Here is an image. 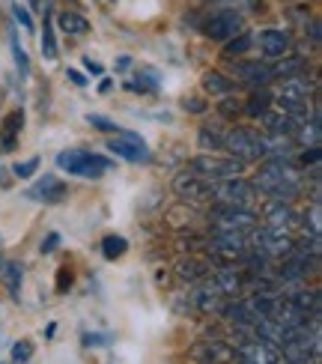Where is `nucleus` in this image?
Masks as SVG:
<instances>
[{
  "label": "nucleus",
  "mask_w": 322,
  "mask_h": 364,
  "mask_svg": "<svg viewBox=\"0 0 322 364\" xmlns=\"http://www.w3.org/2000/svg\"><path fill=\"white\" fill-rule=\"evenodd\" d=\"M301 186L304 179H301V171L293 164V159H266V164L259 168L254 179L257 194L269 197V200H286V203H293L301 194Z\"/></svg>",
  "instance_id": "1"
},
{
  "label": "nucleus",
  "mask_w": 322,
  "mask_h": 364,
  "mask_svg": "<svg viewBox=\"0 0 322 364\" xmlns=\"http://www.w3.org/2000/svg\"><path fill=\"white\" fill-rule=\"evenodd\" d=\"M57 168L63 173H69V176L99 179L114 168V161L107 156H102V153H90V149L75 146V149H63V153L57 156Z\"/></svg>",
  "instance_id": "2"
},
{
  "label": "nucleus",
  "mask_w": 322,
  "mask_h": 364,
  "mask_svg": "<svg viewBox=\"0 0 322 364\" xmlns=\"http://www.w3.org/2000/svg\"><path fill=\"white\" fill-rule=\"evenodd\" d=\"M224 149L233 159L239 161H263L266 159V144H263V134L257 129H248V126H236L224 134Z\"/></svg>",
  "instance_id": "3"
},
{
  "label": "nucleus",
  "mask_w": 322,
  "mask_h": 364,
  "mask_svg": "<svg viewBox=\"0 0 322 364\" xmlns=\"http://www.w3.org/2000/svg\"><path fill=\"white\" fill-rule=\"evenodd\" d=\"M188 171H194L197 176H203L209 182H221L230 176H242L245 171V161L233 159V156H218V153H203V156H194L188 161Z\"/></svg>",
  "instance_id": "4"
},
{
  "label": "nucleus",
  "mask_w": 322,
  "mask_h": 364,
  "mask_svg": "<svg viewBox=\"0 0 322 364\" xmlns=\"http://www.w3.org/2000/svg\"><path fill=\"white\" fill-rule=\"evenodd\" d=\"M257 188L254 182L242 179V176H230L215 182V191H212V200L215 203H224V206H242V209H254L257 206Z\"/></svg>",
  "instance_id": "5"
},
{
  "label": "nucleus",
  "mask_w": 322,
  "mask_h": 364,
  "mask_svg": "<svg viewBox=\"0 0 322 364\" xmlns=\"http://www.w3.org/2000/svg\"><path fill=\"white\" fill-rule=\"evenodd\" d=\"M251 248L257 251H263L269 260H278V257H289L296 248V239L289 236L286 230H278V227H254L251 230V242H248Z\"/></svg>",
  "instance_id": "6"
},
{
  "label": "nucleus",
  "mask_w": 322,
  "mask_h": 364,
  "mask_svg": "<svg viewBox=\"0 0 322 364\" xmlns=\"http://www.w3.org/2000/svg\"><path fill=\"white\" fill-rule=\"evenodd\" d=\"M209 221H212V230H227V233H251L257 227L254 209L224 206V203H215Z\"/></svg>",
  "instance_id": "7"
},
{
  "label": "nucleus",
  "mask_w": 322,
  "mask_h": 364,
  "mask_svg": "<svg viewBox=\"0 0 322 364\" xmlns=\"http://www.w3.org/2000/svg\"><path fill=\"white\" fill-rule=\"evenodd\" d=\"M107 153H114L117 159H126V161H132V164H146V161H152L149 146L144 144L141 134H134V132L114 134V138L107 141Z\"/></svg>",
  "instance_id": "8"
},
{
  "label": "nucleus",
  "mask_w": 322,
  "mask_h": 364,
  "mask_svg": "<svg viewBox=\"0 0 322 364\" xmlns=\"http://www.w3.org/2000/svg\"><path fill=\"white\" fill-rule=\"evenodd\" d=\"M173 191L179 200H188V203H206L212 200V191H215V182L197 176L194 171H182L173 179Z\"/></svg>",
  "instance_id": "9"
},
{
  "label": "nucleus",
  "mask_w": 322,
  "mask_h": 364,
  "mask_svg": "<svg viewBox=\"0 0 322 364\" xmlns=\"http://www.w3.org/2000/svg\"><path fill=\"white\" fill-rule=\"evenodd\" d=\"M242 27H245V24H242V12H236V9H221V12H215V15H209V18H206L203 33H206L209 39H215V42H227V39L239 36Z\"/></svg>",
  "instance_id": "10"
},
{
  "label": "nucleus",
  "mask_w": 322,
  "mask_h": 364,
  "mask_svg": "<svg viewBox=\"0 0 322 364\" xmlns=\"http://www.w3.org/2000/svg\"><path fill=\"white\" fill-rule=\"evenodd\" d=\"M206 248L221 257V260H242L245 251H248V239L245 233H227V230H215L212 239L206 242Z\"/></svg>",
  "instance_id": "11"
},
{
  "label": "nucleus",
  "mask_w": 322,
  "mask_h": 364,
  "mask_svg": "<svg viewBox=\"0 0 322 364\" xmlns=\"http://www.w3.org/2000/svg\"><path fill=\"white\" fill-rule=\"evenodd\" d=\"M239 355L248 364H281L284 361V353H281L278 343H269V341L257 338V335L239 346Z\"/></svg>",
  "instance_id": "12"
},
{
  "label": "nucleus",
  "mask_w": 322,
  "mask_h": 364,
  "mask_svg": "<svg viewBox=\"0 0 322 364\" xmlns=\"http://www.w3.org/2000/svg\"><path fill=\"white\" fill-rule=\"evenodd\" d=\"M236 81L239 84H248L251 90L257 87H269L274 81V72L269 63H263V60H239L236 63Z\"/></svg>",
  "instance_id": "13"
},
{
  "label": "nucleus",
  "mask_w": 322,
  "mask_h": 364,
  "mask_svg": "<svg viewBox=\"0 0 322 364\" xmlns=\"http://www.w3.org/2000/svg\"><path fill=\"white\" fill-rule=\"evenodd\" d=\"M257 45H259V51H263V57L269 60H281L286 54H293V36L286 33V30H259V36H257Z\"/></svg>",
  "instance_id": "14"
},
{
  "label": "nucleus",
  "mask_w": 322,
  "mask_h": 364,
  "mask_svg": "<svg viewBox=\"0 0 322 364\" xmlns=\"http://www.w3.org/2000/svg\"><path fill=\"white\" fill-rule=\"evenodd\" d=\"M263 215H266L269 227H278V230H286V233L301 224V215L293 209V203H286V200H266Z\"/></svg>",
  "instance_id": "15"
},
{
  "label": "nucleus",
  "mask_w": 322,
  "mask_h": 364,
  "mask_svg": "<svg viewBox=\"0 0 322 364\" xmlns=\"http://www.w3.org/2000/svg\"><path fill=\"white\" fill-rule=\"evenodd\" d=\"M66 191H69V188H66L54 173H45V176H39L24 194L30 197V200H36V203H60V200L66 197Z\"/></svg>",
  "instance_id": "16"
},
{
  "label": "nucleus",
  "mask_w": 322,
  "mask_h": 364,
  "mask_svg": "<svg viewBox=\"0 0 322 364\" xmlns=\"http://www.w3.org/2000/svg\"><path fill=\"white\" fill-rule=\"evenodd\" d=\"M191 355L197 361H203V364H230L236 358L233 353V346H227L221 341H209V343H200V346H194Z\"/></svg>",
  "instance_id": "17"
},
{
  "label": "nucleus",
  "mask_w": 322,
  "mask_h": 364,
  "mask_svg": "<svg viewBox=\"0 0 322 364\" xmlns=\"http://www.w3.org/2000/svg\"><path fill=\"white\" fill-rule=\"evenodd\" d=\"M21 129H24V111H12V114H6L4 126H0V149H4V153H12V149L18 146Z\"/></svg>",
  "instance_id": "18"
},
{
  "label": "nucleus",
  "mask_w": 322,
  "mask_h": 364,
  "mask_svg": "<svg viewBox=\"0 0 322 364\" xmlns=\"http://www.w3.org/2000/svg\"><path fill=\"white\" fill-rule=\"evenodd\" d=\"M259 119H263V126H266L269 134H296V129H299V119L289 117L286 111H272L269 108Z\"/></svg>",
  "instance_id": "19"
},
{
  "label": "nucleus",
  "mask_w": 322,
  "mask_h": 364,
  "mask_svg": "<svg viewBox=\"0 0 322 364\" xmlns=\"http://www.w3.org/2000/svg\"><path fill=\"white\" fill-rule=\"evenodd\" d=\"M57 27L63 30V33H69V36H84V33H90L87 15L75 12V9H63V12H60V15H57Z\"/></svg>",
  "instance_id": "20"
},
{
  "label": "nucleus",
  "mask_w": 322,
  "mask_h": 364,
  "mask_svg": "<svg viewBox=\"0 0 322 364\" xmlns=\"http://www.w3.org/2000/svg\"><path fill=\"white\" fill-rule=\"evenodd\" d=\"M272 102H274V96L269 93L266 87H257V90H251V96H248V102L242 105V114H248V117H254V119H259L269 108H272Z\"/></svg>",
  "instance_id": "21"
},
{
  "label": "nucleus",
  "mask_w": 322,
  "mask_h": 364,
  "mask_svg": "<svg viewBox=\"0 0 322 364\" xmlns=\"http://www.w3.org/2000/svg\"><path fill=\"white\" fill-rule=\"evenodd\" d=\"M60 54L57 48V33H54V18H51V9H45V18H42V60L54 63Z\"/></svg>",
  "instance_id": "22"
},
{
  "label": "nucleus",
  "mask_w": 322,
  "mask_h": 364,
  "mask_svg": "<svg viewBox=\"0 0 322 364\" xmlns=\"http://www.w3.org/2000/svg\"><path fill=\"white\" fill-rule=\"evenodd\" d=\"M200 84H203V90H206L209 96H218V99H221V96H230V93L236 90V81H233V78H227V75L215 72V69L203 75V81H200Z\"/></svg>",
  "instance_id": "23"
},
{
  "label": "nucleus",
  "mask_w": 322,
  "mask_h": 364,
  "mask_svg": "<svg viewBox=\"0 0 322 364\" xmlns=\"http://www.w3.org/2000/svg\"><path fill=\"white\" fill-rule=\"evenodd\" d=\"M212 284L218 287V293L227 299V296H236V293L242 290L245 281H242V275H239L236 269H218V272L212 275Z\"/></svg>",
  "instance_id": "24"
},
{
  "label": "nucleus",
  "mask_w": 322,
  "mask_h": 364,
  "mask_svg": "<svg viewBox=\"0 0 322 364\" xmlns=\"http://www.w3.org/2000/svg\"><path fill=\"white\" fill-rule=\"evenodd\" d=\"M224 129L221 126H203L197 132V144H200L203 153H221L224 149Z\"/></svg>",
  "instance_id": "25"
},
{
  "label": "nucleus",
  "mask_w": 322,
  "mask_h": 364,
  "mask_svg": "<svg viewBox=\"0 0 322 364\" xmlns=\"http://www.w3.org/2000/svg\"><path fill=\"white\" fill-rule=\"evenodd\" d=\"M0 278L6 281L9 296H12L15 301H18V299H21V281H24V269H21V263L6 260V263H4V269H0Z\"/></svg>",
  "instance_id": "26"
},
{
  "label": "nucleus",
  "mask_w": 322,
  "mask_h": 364,
  "mask_svg": "<svg viewBox=\"0 0 322 364\" xmlns=\"http://www.w3.org/2000/svg\"><path fill=\"white\" fill-rule=\"evenodd\" d=\"M176 275L182 281H188V284H200L209 278V266L200 263V260H179L176 263Z\"/></svg>",
  "instance_id": "27"
},
{
  "label": "nucleus",
  "mask_w": 322,
  "mask_h": 364,
  "mask_svg": "<svg viewBox=\"0 0 322 364\" xmlns=\"http://www.w3.org/2000/svg\"><path fill=\"white\" fill-rule=\"evenodd\" d=\"M9 48H12L15 69H18L21 78H27V75H30V57H27V51H24V45L18 42V33H15V30H9Z\"/></svg>",
  "instance_id": "28"
},
{
  "label": "nucleus",
  "mask_w": 322,
  "mask_h": 364,
  "mask_svg": "<svg viewBox=\"0 0 322 364\" xmlns=\"http://www.w3.org/2000/svg\"><path fill=\"white\" fill-rule=\"evenodd\" d=\"M274 72V78H289V75H301L304 72V60L301 57H293V54H286L281 57V63L278 66H272Z\"/></svg>",
  "instance_id": "29"
},
{
  "label": "nucleus",
  "mask_w": 322,
  "mask_h": 364,
  "mask_svg": "<svg viewBox=\"0 0 322 364\" xmlns=\"http://www.w3.org/2000/svg\"><path fill=\"white\" fill-rule=\"evenodd\" d=\"M251 42H254V36H251V33H239V36H233V39H227L224 57H230V60H236V57H245V54L251 51Z\"/></svg>",
  "instance_id": "30"
},
{
  "label": "nucleus",
  "mask_w": 322,
  "mask_h": 364,
  "mask_svg": "<svg viewBox=\"0 0 322 364\" xmlns=\"http://www.w3.org/2000/svg\"><path fill=\"white\" fill-rule=\"evenodd\" d=\"M161 78L156 75V69H137V81L126 84L129 90H134V93H144V90H159Z\"/></svg>",
  "instance_id": "31"
},
{
  "label": "nucleus",
  "mask_w": 322,
  "mask_h": 364,
  "mask_svg": "<svg viewBox=\"0 0 322 364\" xmlns=\"http://www.w3.org/2000/svg\"><path fill=\"white\" fill-rule=\"evenodd\" d=\"M129 251V242L122 239V236H104L102 239V254H104V260H117V257H122Z\"/></svg>",
  "instance_id": "32"
},
{
  "label": "nucleus",
  "mask_w": 322,
  "mask_h": 364,
  "mask_svg": "<svg viewBox=\"0 0 322 364\" xmlns=\"http://www.w3.org/2000/svg\"><path fill=\"white\" fill-rule=\"evenodd\" d=\"M212 6H221V9H236V12H254L259 9V0H209Z\"/></svg>",
  "instance_id": "33"
},
{
  "label": "nucleus",
  "mask_w": 322,
  "mask_h": 364,
  "mask_svg": "<svg viewBox=\"0 0 322 364\" xmlns=\"http://www.w3.org/2000/svg\"><path fill=\"white\" fill-rule=\"evenodd\" d=\"M87 123L93 126V129H99V132H111V134H126V132H129V129L111 123V119L102 117V114H87Z\"/></svg>",
  "instance_id": "34"
},
{
  "label": "nucleus",
  "mask_w": 322,
  "mask_h": 364,
  "mask_svg": "<svg viewBox=\"0 0 322 364\" xmlns=\"http://www.w3.org/2000/svg\"><path fill=\"white\" fill-rule=\"evenodd\" d=\"M30 358H33V343L30 341H18L12 346V364H27Z\"/></svg>",
  "instance_id": "35"
},
{
  "label": "nucleus",
  "mask_w": 322,
  "mask_h": 364,
  "mask_svg": "<svg viewBox=\"0 0 322 364\" xmlns=\"http://www.w3.org/2000/svg\"><path fill=\"white\" fill-rule=\"evenodd\" d=\"M218 114L227 117V119H236V117L242 114V105H239L233 96H221V102H218Z\"/></svg>",
  "instance_id": "36"
},
{
  "label": "nucleus",
  "mask_w": 322,
  "mask_h": 364,
  "mask_svg": "<svg viewBox=\"0 0 322 364\" xmlns=\"http://www.w3.org/2000/svg\"><path fill=\"white\" fill-rule=\"evenodd\" d=\"M36 168H39V159L33 156V159H27V161L12 164V176H18V179H30V176L36 173Z\"/></svg>",
  "instance_id": "37"
},
{
  "label": "nucleus",
  "mask_w": 322,
  "mask_h": 364,
  "mask_svg": "<svg viewBox=\"0 0 322 364\" xmlns=\"http://www.w3.org/2000/svg\"><path fill=\"white\" fill-rule=\"evenodd\" d=\"M12 15H15V21H18L24 30H33V27H36V24H33V15H30L21 4H12Z\"/></svg>",
  "instance_id": "38"
},
{
  "label": "nucleus",
  "mask_w": 322,
  "mask_h": 364,
  "mask_svg": "<svg viewBox=\"0 0 322 364\" xmlns=\"http://www.w3.org/2000/svg\"><path fill=\"white\" fill-rule=\"evenodd\" d=\"M107 343H114V335H104V331H90V335H84V346H107Z\"/></svg>",
  "instance_id": "39"
},
{
  "label": "nucleus",
  "mask_w": 322,
  "mask_h": 364,
  "mask_svg": "<svg viewBox=\"0 0 322 364\" xmlns=\"http://www.w3.org/2000/svg\"><path fill=\"white\" fill-rule=\"evenodd\" d=\"M322 212H319V203H313L311 206V212H308V221H311V236H322Z\"/></svg>",
  "instance_id": "40"
},
{
  "label": "nucleus",
  "mask_w": 322,
  "mask_h": 364,
  "mask_svg": "<svg viewBox=\"0 0 322 364\" xmlns=\"http://www.w3.org/2000/svg\"><path fill=\"white\" fill-rule=\"evenodd\" d=\"M57 248H60V233H48V236L42 239V248H39V251H42V254H54Z\"/></svg>",
  "instance_id": "41"
},
{
  "label": "nucleus",
  "mask_w": 322,
  "mask_h": 364,
  "mask_svg": "<svg viewBox=\"0 0 322 364\" xmlns=\"http://www.w3.org/2000/svg\"><path fill=\"white\" fill-rule=\"evenodd\" d=\"M182 108L191 111V114H203L206 111V102H200V99H182Z\"/></svg>",
  "instance_id": "42"
},
{
  "label": "nucleus",
  "mask_w": 322,
  "mask_h": 364,
  "mask_svg": "<svg viewBox=\"0 0 322 364\" xmlns=\"http://www.w3.org/2000/svg\"><path fill=\"white\" fill-rule=\"evenodd\" d=\"M69 284H72V272L63 266V269H60V275H57V290H60V293H66V290H69Z\"/></svg>",
  "instance_id": "43"
},
{
  "label": "nucleus",
  "mask_w": 322,
  "mask_h": 364,
  "mask_svg": "<svg viewBox=\"0 0 322 364\" xmlns=\"http://www.w3.org/2000/svg\"><path fill=\"white\" fill-rule=\"evenodd\" d=\"M301 161H304V164H311V168H319V146H311V149H304Z\"/></svg>",
  "instance_id": "44"
},
{
  "label": "nucleus",
  "mask_w": 322,
  "mask_h": 364,
  "mask_svg": "<svg viewBox=\"0 0 322 364\" xmlns=\"http://www.w3.org/2000/svg\"><path fill=\"white\" fill-rule=\"evenodd\" d=\"M84 69H87L90 75H102V72H104L102 63H99V60H93V57H84Z\"/></svg>",
  "instance_id": "45"
},
{
  "label": "nucleus",
  "mask_w": 322,
  "mask_h": 364,
  "mask_svg": "<svg viewBox=\"0 0 322 364\" xmlns=\"http://www.w3.org/2000/svg\"><path fill=\"white\" fill-rule=\"evenodd\" d=\"M66 78H69L75 87H84V84H87V78H84V75H81L78 69H66Z\"/></svg>",
  "instance_id": "46"
},
{
  "label": "nucleus",
  "mask_w": 322,
  "mask_h": 364,
  "mask_svg": "<svg viewBox=\"0 0 322 364\" xmlns=\"http://www.w3.org/2000/svg\"><path fill=\"white\" fill-rule=\"evenodd\" d=\"M9 179H12V173H6V168H4V164H0V186H9Z\"/></svg>",
  "instance_id": "47"
},
{
  "label": "nucleus",
  "mask_w": 322,
  "mask_h": 364,
  "mask_svg": "<svg viewBox=\"0 0 322 364\" xmlns=\"http://www.w3.org/2000/svg\"><path fill=\"white\" fill-rule=\"evenodd\" d=\"M311 39L313 45H319V21H311Z\"/></svg>",
  "instance_id": "48"
},
{
  "label": "nucleus",
  "mask_w": 322,
  "mask_h": 364,
  "mask_svg": "<svg viewBox=\"0 0 322 364\" xmlns=\"http://www.w3.org/2000/svg\"><path fill=\"white\" fill-rule=\"evenodd\" d=\"M129 66H132L129 57H119V60H117V69H129Z\"/></svg>",
  "instance_id": "49"
},
{
  "label": "nucleus",
  "mask_w": 322,
  "mask_h": 364,
  "mask_svg": "<svg viewBox=\"0 0 322 364\" xmlns=\"http://www.w3.org/2000/svg\"><path fill=\"white\" fill-rule=\"evenodd\" d=\"M107 90H111V81H107V78H104V81L99 84V93H107Z\"/></svg>",
  "instance_id": "50"
},
{
  "label": "nucleus",
  "mask_w": 322,
  "mask_h": 364,
  "mask_svg": "<svg viewBox=\"0 0 322 364\" xmlns=\"http://www.w3.org/2000/svg\"><path fill=\"white\" fill-rule=\"evenodd\" d=\"M286 364H289V361H286Z\"/></svg>",
  "instance_id": "51"
}]
</instances>
